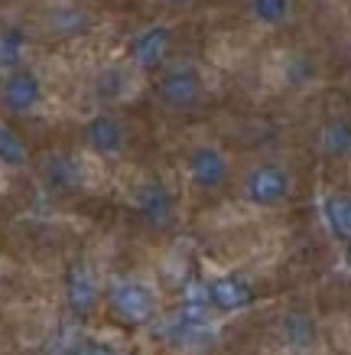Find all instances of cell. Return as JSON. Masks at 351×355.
<instances>
[{
	"instance_id": "1",
	"label": "cell",
	"mask_w": 351,
	"mask_h": 355,
	"mask_svg": "<svg viewBox=\"0 0 351 355\" xmlns=\"http://www.w3.org/2000/svg\"><path fill=\"white\" fill-rule=\"evenodd\" d=\"M107 306L120 323L127 326H150L160 316V293L153 284L140 277H120L107 291Z\"/></svg>"
},
{
	"instance_id": "2",
	"label": "cell",
	"mask_w": 351,
	"mask_h": 355,
	"mask_svg": "<svg viewBox=\"0 0 351 355\" xmlns=\"http://www.w3.org/2000/svg\"><path fill=\"white\" fill-rule=\"evenodd\" d=\"M202 72L192 62H170L163 72H156L153 95L166 111H189L202 98Z\"/></svg>"
},
{
	"instance_id": "3",
	"label": "cell",
	"mask_w": 351,
	"mask_h": 355,
	"mask_svg": "<svg viewBox=\"0 0 351 355\" xmlns=\"http://www.w3.org/2000/svg\"><path fill=\"white\" fill-rule=\"evenodd\" d=\"M241 196L244 202H251L254 209H280L293 196V176L283 163H257L244 173V183H241Z\"/></svg>"
},
{
	"instance_id": "4",
	"label": "cell",
	"mask_w": 351,
	"mask_h": 355,
	"mask_svg": "<svg viewBox=\"0 0 351 355\" xmlns=\"http://www.w3.org/2000/svg\"><path fill=\"white\" fill-rule=\"evenodd\" d=\"M186 173L199 193H218L231 176V157L218 144H199L186 157Z\"/></svg>"
},
{
	"instance_id": "5",
	"label": "cell",
	"mask_w": 351,
	"mask_h": 355,
	"mask_svg": "<svg viewBox=\"0 0 351 355\" xmlns=\"http://www.w3.org/2000/svg\"><path fill=\"white\" fill-rule=\"evenodd\" d=\"M170 26L163 23H153L147 30H140L127 46L130 65L140 69V72H163L170 65Z\"/></svg>"
},
{
	"instance_id": "6",
	"label": "cell",
	"mask_w": 351,
	"mask_h": 355,
	"mask_svg": "<svg viewBox=\"0 0 351 355\" xmlns=\"http://www.w3.org/2000/svg\"><path fill=\"white\" fill-rule=\"evenodd\" d=\"M43 101V82L30 69H13L0 85V108L7 114H30Z\"/></svg>"
},
{
	"instance_id": "7",
	"label": "cell",
	"mask_w": 351,
	"mask_h": 355,
	"mask_svg": "<svg viewBox=\"0 0 351 355\" xmlns=\"http://www.w3.org/2000/svg\"><path fill=\"white\" fill-rule=\"evenodd\" d=\"M202 297L212 313H241L254 303V287H251V280L237 277V274H222L205 284Z\"/></svg>"
},
{
	"instance_id": "8",
	"label": "cell",
	"mask_w": 351,
	"mask_h": 355,
	"mask_svg": "<svg viewBox=\"0 0 351 355\" xmlns=\"http://www.w3.org/2000/svg\"><path fill=\"white\" fill-rule=\"evenodd\" d=\"M134 209L150 228H170L176 222V196L160 180H147L134 193Z\"/></svg>"
},
{
	"instance_id": "9",
	"label": "cell",
	"mask_w": 351,
	"mask_h": 355,
	"mask_svg": "<svg viewBox=\"0 0 351 355\" xmlns=\"http://www.w3.org/2000/svg\"><path fill=\"white\" fill-rule=\"evenodd\" d=\"M82 137H85L88 150L98 153V157H117V153L127 147V128L114 114H95V118H88Z\"/></svg>"
},
{
	"instance_id": "10",
	"label": "cell",
	"mask_w": 351,
	"mask_h": 355,
	"mask_svg": "<svg viewBox=\"0 0 351 355\" xmlns=\"http://www.w3.org/2000/svg\"><path fill=\"white\" fill-rule=\"evenodd\" d=\"M98 297H101V287H98L95 270L88 268L85 261H75L69 274H65V303H69V310L78 320H85L88 313L95 310Z\"/></svg>"
},
{
	"instance_id": "11",
	"label": "cell",
	"mask_w": 351,
	"mask_h": 355,
	"mask_svg": "<svg viewBox=\"0 0 351 355\" xmlns=\"http://www.w3.org/2000/svg\"><path fill=\"white\" fill-rule=\"evenodd\" d=\"M39 176H43V183L59 196L78 193V189H82V180H85L82 163L75 160L72 153H46L43 163H39Z\"/></svg>"
},
{
	"instance_id": "12",
	"label": "cell",
	"mask_w": 351,
	"mask_h": 355,
	"mask_svg": "<svg viewBox=\"0 0 351 355\" xmlns=\"http://www.w3.org/2000/svg\"><path fill=\"white\" fill-rule=\"evenodd\" d=\"M280 339H283V345L293 349V352H306V349H312L316 339H319L316 320L303 310H289L287 316L280 320Z\"/></svg>"
},
{
	"instance_id": "13",
	"label": "cell",
	"mask_w": 351,
	"mask_h": 355,
	"mask_svg": "<svg viewBox=\"0 0 351 355\" xmlns=\"http://www.w3.org/2000/svg\"><path fill=\"white\" fill-rule=\"evenodd\" d=\"M319 150L329 160H348L351 157V121L329 118L319 130Z\"/></svg>"
},
{
	"instance_id": "14",
	"label": "cell",
	"mask_w": 351,
	"mask_h": 355,
	"mask_svg": "<svg viewBox=\"0 0 351 355\" xmlns=\"http://www.w3.org/2000/svg\"><path fill=\"white\" fill-rule=\"evenodd\" d=\"M244 7L251 23L264 26V30H280L289 23V17L296 10V0H247Z\"/></svg>"
},
{
	"instance_id": "15",
	"label": "cell",
	"mask_w": 351,
	"mask_h": 355,
	"mask_svg": "<svg viewBox=\"0 0 351 355\" xmlns=\"http://www.w3.org/2000/svg\"><path fill=\"white\" fill-rule=\"evenodd\" d=\"M91 13L82 10V7H55L53 13H49V20H46V26H49V33L53 36H82V33L91 30Z\"/></svg>"
},
{
	"instance_id": "16",
	"label": "cell",
	"mask_w": 351,
	"mask_h": 355,
	"mask_svg": "<svg viewBox=\"0 0 351 355\" xmlns=\"http://www.w3.org/2000/svg\"><path fill=\"white\" fill-rule=\"evenodd\" d=\"M322 218H325L332 238L351 245V199L348 196H329L322 202Z\"/></svg>"
},
{
	"instance_id": "17",
	"label": "cell",
	"mask_w": 351,
	"mask_h": 355,
	"mask_svg": "<svg viewBox=\"0 0 351 355\" xmlns=\"http://www.w3.org/2000/svg\"><path fill=\"white\" fill-rule=\"evenodd\" d=\"M127 88H130V72L120 69V65H111V69H105L95 78V95L101 101H120V98L127 95Z\"/></svg>"
},
{
	"instance_id": "18",
	"label": "cell",
	"mask_w": 351,
	"mask_h": 355,
	"mask_svg": "<svg viewBox=\"0 0 351 355\" xmlns=\"http://www.w3.org/2000/svg\"><path fill=\"white\" fill-rule=\"evenodd\" d=\"M0 163L10 170H23L30 163V150H26L23 137L7 124H0Z\"/></svg>"
},
{
	"instance_id": "19",
	"label": "cell",
	"mask_w": 351,
	"mask_h": 355,
	"mask_svg": "<svg viewBox=\"0 0 351 355\" xmlns=\"http://www.w3.org/2000/svg\"><path fill=\"white\" fill-rule=\"evenodd\" d=\"M283 78H287L289 88H306L312 78H316V65L306 53H293L283 65Z\"/></svg>"
},
{
	"instance_id": "20",
	"label": "cell",
	"mask_w": 351,
	"mask_h": 355,
	"mask_svg": "<svg viewBox=\"0 0 351 355\" xmlns=\"http://www.w3.org/2000/svg\"><path fill=\"white\" fill-rule=\"evenodd\" d=\"M72 355H117V352H114V345L101 343V339H85V343L75 345Z\"/></svg>"
},
{
	"instance_id": "21",
	"label": "cell",
	"mask_w": 351,
	"mask_h": 355,
	"mask_svg": "<svg viewBox=\"0 0 351 355\" xmlns=\"http://www.w3.org/2000/svg\"><path fill=\"white\" fill-rule=\"evenodd\" d=\"M166 3H170L172 10H192V7H195L199 0H166Z\"/></svg>"
},
{
	"instance_id": "22",
	"label": "cell",
	"mask_w": 351,
	"mask_h": 355,
	"mask_svg": "<svg viewBox=\"0 0 351 355\" xmlns=\"http://www.w3.org/2000/svg\"><path fill=\"white\" fill-rule=\"evenodd\" d=\"M345 268H348V270H351V245H348V248H345Z\"/></svg>"
}]
</instances>
